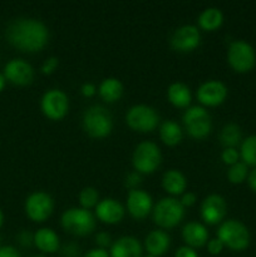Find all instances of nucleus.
Masks as SVG:
<instances>
[{"label":"nucleus","mask_w":256,"mask_h":257,"mask_svg":"<svg viewBox=\"0 0 256 257\" xmlns=\"http://www.w3.org/2000/svg\"><path fill=\"white\" fill-rule=\"evenodd\" d=\"M60 223L63 230L73 236H87L95 230L94 215L82 207H72L64 211Z\"/></svg>","instance_id":"nucleus-3"},{"label":"nucleus","mask_w":256,"mask_h":257,"mask_svg":"<svg viewBox=\"0 0 256 257\" xmlns=\"http://www.w3.org/2000/svg\"><path fill=\"white\" fill-rule=\"evenodd\" d=\"M227 212V203L220 195H208L201 203V217L207 225L222 223Z\"/></svg>","instance_id":"nucleus-14"},{"label":"nucleus","mask_w":256,"mask_h":257,"mask_svg":"<svg viewBox=\"0 0 256 257\" xmlns=\"http://www.w3.org/2000/svg\"><path fill=\"white\" fill-rule=\"evenodd\" d=\"M143 247L133 236H122L110 246V257H142Z\"/></svg>","instance_id":"nucleus-18"},{"label":"nucleus","mask_w":256,"mask_h":257,"mask_svg":"<svg viewBox=\"0 0 256 257\" xmlns=\"http://www.w3.org/2000/svg\"><path fill=\"white\" fill-rule=\"evenodd\" d=\"M185 217V207L175 197H165L158 201L152 210L153 222L161 228H173Z\"/></svg>","instance_id":"nucleus-4"},{"label":"nucleus","mask_w":256,"mask_h":257,"mask_svg":"<svg viewBox=\"0 0 256 257\" xmlns=\"http://www.w3.org/2000/svg\"><path fill=\"white\" fill-rule=\"evenodd\" d=\"M95 245L98 248H103V250H107V247L112 246V237L108 232H98L95 235Z\"/></svg>","instance_id":"nucleus-33"},{"label":"nucleus","mask_w":256,"mask_h":257,"mask_svg":"<svg viewBox=\"0 0 256 257\" xmlns=\"http://www.w3.org/2000/svg\"><path fill=\"white\" fill-rule=\"evenodd\" d=\"M241 140H242V133L237 124L230 123L221 130L220 141L225 148H236V146L241 143Z\"/></svg>","instance_id":"nucleus-27"},{"label":"nucleus","mask_w":256,"mask_h":257,"mask_svg":"<svg viewBox=\"0 0 256 257\" xmlns=\"http://www.w3.org/2000/svg\"><path fill=\"white\" fill-rule=\"evenodd\" d=\"M63 257H79L80 251L75 243H68L62 250Z\"/></svg>","instance_id":"nucleus-37"},{"label":"nucleus","mask_w":256,"mask_h":257,"mask_svg":"<svg viewBox=\"0 0 256 257\" xmlns=\"http://www.w3.org/2000/svg\"><path fill=\"white\" fill-rule=\"evenodd\" d=\"M5 83H7V79H5L4 74H0V92H2V90L4 89Z\"/></svg>","instance_id":"nucleus-44"},{"label":"nucleus","mask_w":256,"mask_h":257,"mask_svg":"<svg viewBox=\"0 0 256 257\" xmlns=\"http://www.w3.org/2000/svg\"><path fill=\"white\" fill-rule=\"evenodd\" d=\"M83 130L89 137L105 138L113 130V118L102 105H92L83 114Z\"/></svg>","instance_id":"nucleus-2"},{"label":"nucleus","mask_w":256,"mask_h":257,"mask_svg":"<svg viewBox=\"0 0 256 257\" xmlns=\"http://www.w3.org/2000/svg\"><path fill=\"white\" fill-rule=\"evenodd\" d=\"M175 257H198L195 248H191L188 246H181L176 250Z\"/></svg>","instance_id":"nucleus-38"},{"label":"nucleus","mask_w":256,"mask_h":257,"mask_svg":"<svg viewBox=\"0 0 256 257\" xmlns=\"http://www.w3.org/2000/svg\"><path fill=\"white\" fill-rule=\"evenodd\" d=\"M100 98L107 103H114L120 99L123 94V84L118 78L109 77L102 80L98 87Z\"/></svg>","instance_id":"nucleus-24"},{"label":"nucleus","mask_w":256,"mask_h":257,"mask_svg":"<svg viewBox=\"0 0 256 257\" xmlns=\"http://www.w3.org/2000/svg\"><path fill=\"white\" fill-rule=\"evenodd\" d=\"M42 112L48 119L60 120L67 115L69 110L68 95L60 89H49L43 94L40 100Z\"/></svg>","instance_id":"nucleus-11"},{"label":"nucleus","mask_w":256,"mask_h":257,"mask_svg":"<svg viewBox=\"0 0 256 257\" xmlns=\"http://www.w3.org/2000/svg\"><path fill=\"white\" fill-rule=\"evenodd\" d=\"M196 98L206 107H217L227 98V88L220 80H207L198 87Z\"/></svg>","instance_id":"nucleus-13"},{"label":"nucleus","mask_w":256,"mask_h":257,"mask_svg":"<svg viewBox=\"0 0 256 257\" xmlns=\"http://www.w3.org/2000/svg\"><path fill=\"white\" fill-rule=\"evenodd\" d=\"M162 187L168 195L181 196L187 188V180L181 171L168 170L162 177Z\"/></svg>","instance_id":"nucleus-22"},{"label":"nucleus","mask_w":256,"mask_h":257,"mask_svg":"<svg viewBox=\"0 0 256 257\" xmlns=\"http://www.w3.org/2000/svg\"><path fill=\"white\" fill-rule=\"evenodd\" d=\"M3 223H4V215H3V211L0 210V228H2Z\"/></svg>","instance_id":"nucleus-45"},{"label":"nucleus","mask_w":256,"mask_h":257,"mask_svg":"<svg viewBox=\"0 0 256 257\" xmlns=\"http://www.w3.org/2000/svg\"><path fill=\"white\" fill-rule=\"evenodd\" d=\"M196 201H197V197H196V195L193 192H185L182 195V197H181L180 202L181 205L183 206V207H191V206H193L196 203Z\"/></svg>","instance_id":"nucleus-39"},{"label":"nucleus","mask_w":256,"mask_h":257,"mask_svg":"<svg viewBox=\"0 0 256 257\" xmlns=\"http://www.w3.org/2000/svg\"><path fill=\"white\" fill-rule=\"evenodd\" d=\"M198 27L205 32H215L222 25L223 14L218 8H207L197 19Z\"/></svg>","instance_id":"nucleus-26"},{"label":"nucleus","mask_w":256,"mask_h":257,"mask_svg":"<svg viewBox=\"0 0 256 257\" xmlns=\"http://www.w3.org/2000/svg\"><path fill=\"white\" fill-rule=\"evenodd\" d=\"M34 245L43 253H54L60 247L59 236L52 228L42 227L34 232Z\"/></svg>","instance_id":"nucleus-21"},{"label":"nucleus","mask_w":256,"mask_h":257,"mask_svg":"<svg viewBox=\"0 0 256 257\" xmlns=\"http://www.w3.org/2000/svg\"><path fill=\"white\" fill-rule=\"evenodd\" d=\"M160 138L168 147L180 145L183 138L182 128L175 120H165L160 127Z\"/></svg>","instance_id":"nucleus-25"},{"label":"nucleus","mask_w":256,"mask_h":257,"mask_svg":"<svg viewBox=\"0 0 256 257\" xmlns=\"http://www.w3.org/2000/svg\"><path fill=\"white\" fill-rule=\"evenodd\" d=\"M238 158H240V153L237 152L236 148H225L221 155V160L225 165L227 166H233L238 162Z\"/></svg>","instance_id":"nucleus-31"},{"label":"nucleus","mask_w":256,"mask_h":257,"mask_svg":"<svg viewBox=\"0 0 256 257\" xmlns=\"http://www.w3.org/2000/svg\"><path fill=\"white\" fill-rule=\"evenodd\" d=\"M182 238L188 247L200 248L208 242V231L205 225L192 221L183 226Z\"/></svg>","instance_id":"nucleus-19"},{"label":"nucleus","mask_w":256,"mask_h":257,"mask_svg":"<svg viewBox=\"0 0 256 257\" xmlns=\"http://www.w3.org/2000/svg\"><path fill=\"white\" fill-rule=\"evenodd\" d=\"M80 93H82L83 97L92 98L93 95L97 93V87H95L93 83H84V84L80 87Z\"/></svg>","instance_id":"nucleus-40"},{"label":"nucleus","mask_w":256,"mask_h":257,"mask_svg":"<svg viewBox=\"0 0 256 257\" xmlns=\"http://www.w3.org/2000/svg\"><path fill=\"white\" fill-rule=\"evenodd\" d=\"M223 247H225V246H223V243L221 242L217 237L211 238V240H208V242L206 243V248H207L208 253L212 256L220 255V253L222 252Z\"/></svg>","instance_id":"nucleus-35"},{"label":"nucleus","mask_w":256,"mask_h":257,"mask_svg":"<svg viewBox=\"0 0 256 257\" xmlns=\"http://www.w3.org/2000/svg\"><path fill=\"white\" fill-rule=\"evenodd\" d=\"M0 257H22V255L13 246H0Z\"/></svg>","instance_id":"nucleus-41"},{"label":"nucleus","mask_w":256,"mask_h":257,"mask_svg":"<svg viewBox=\"0 0 256 257\" xmlns=\"http://www.w3.org/2000/svg\"><path fill=\"white\" fill-rule=\"evenodd\" d=\"M18 242L24 247H29L32 243H34V233H30L29 231H22L18 235Z\"/></svg>","instance_id":"nucleus-36"},{"label":"nucleus","mask_w":256,"mask_h":257,"mask_svg":"<svg viewBox=\"0 0 256 257\" xmlns=\"http://www.w3.org/2000/svg\"><path fill=\"white\" fill-rule=\"evenodd\" d=\"M128 213L136 220H145L153 210V201L150 193L146 191L132 190L128 192L127 200H125Z\"/></svg>","instance_id":"nucleus-16"},{"label":"nucleus","mask_w":256,"mask_h":257,"mask_svg":"<svg viewBox=\"0 0 256 257\" xmlns=\"http://www.w3.org/2000/svg\"><path fill=\"white\" fill-rule=\"evenodd\" d=\"M168 102L176 108H188L192 102L191 89L181 82H175L167 89Z\"/></svg>","instance_id":"nucleus-23"},{"label":"nucleus","mask_w":256,"mask_h":257,"mask_svg":"<svg viewBox=\"0 0 256 257\" xmlns=\"http://www.w3.org/2000/svg\"><path fill=\"white\" fill-rule=\"evenodd\" d=\"M217 238L232 251H243L250 245V232L238 220H227L220 223Z\"/></svg>","instance_id":"nucleus-5"},{"label":"nucleus","mask_w":256,"mask_h":257,"mask_svg":"<svg viewBox=\"0 0 256 257\" xmlns=\"http://www.w3.org/2000/svg\"><path fill=\"white\" fill-rule=\"evenodd\" d=\"M171 246V237L163 230H153L146 236L145 248L148 255L161 257L165 255Z\"/></svg>","instance_id":"nucleus-20"},{"label":"nucleus","mask_w":256,"mask_h":257,"mask_svg":"<svg viewBox=\"0 0 256 257\" xmlns=\"http://www.w3.org/2000/svg\"><path fill=\"white\" fill-rule=\"evenodd\" d=\"M4 77L12 84L24 87L34 80V69L28 62L15 58L5 64Z\"/></svg>","instance_id":"nucleus-15"},{"label":"nucleus","mask_w":256,"mask_h":257,"mask_svg":"<svg viewBox=\"0 0 256 257\" xmlns=\"http://www.w3.org/2000/svg\"><path fill=\"white\" fill-rule=\"evenodd\" d=\"M124 207L114 198H103L95 206V217L105 225H117L124 217Z\"/></svg>","instance_id":"nucleus-17"},{"label":"nucleus","mask_w":256,"mask_h":257,"mask_svg":"<svg viewBox=\"0 0 256 257\" xmlns=\"http://www.w3.org/2000/svg\"><path fill=\"white\" fill-rule=\"evenodd\" d=\"M183 125L188 136L195 140H203L212 131V119L207 110L201 105H193L183 113Z\"/></svg>","instance_id":"nucleus-7"},{"label":"nucleus","mask_w":256,"mask_h":257,"mask_svg":"<svg viewBox=\"0 0 256 257\" xmlns=\"http://www.w3.org/2000/svg\"><path fill=\"white\" fill-rule=\"evenodd\" d=\"M84 257H110L109 252L107 250H103V248H92L88 252H85Z\"/></svg>","instance_id":"nucleus-42"},{"label":"nucleus","mask_w":256,"mask_h":257,"mask_svg":"<svg viewBox=\"0 0 256 257\" xmlns=\"http://www.w3.org/2000/svg\"><path fill=\"white\" fill-rule=\"evenodd\" d=\"M248 166L243 162H237L231 166L227 171V180L233 185H240L243 181L247 180Z\"/></svg>","instance_id":"nucleus-30"},{"label":"nucleus","mask_w":256,"mask_h":257,"mask_svg":"<svg viewBox=\"0 0 256 257\" xmlns=\"http://www.w3.org/2000/svg\"><path fill=\"white\" fill-rule=\"evenodd\" d=\"M25 213L34 222H44L54 211V201L52 196L43 191H37L25 200Z\"/></svg>","instance_id":"nucleus-10"},{"label":"nucleus","mask_w":256,"mask_h":257,"mask_svg":"<svg viewBox=\"0 0 256 257\" xmlns=\"http://www.w3.org/2000/svg\"><path fill=\"white\" fill-rule=\"evenodd\" d=\"M34 257H45V256H42V255H39V256H34Z\"/></svg>","instance_id":"nucleus-47"},{"label":"nucleus","mask_w":256,"mask_h":257,"mask_svg":"<svg viewBox=\"0 0 256 257\" xmlns=\"http://www.w3.org/2000/svg\"><path fill=\"white\" fill-rule=\"evenodd\" d=\"M59 65V59L57 57H49L44 60L42 65V73L45 75H50L55 72Z\"/></svg>","instance_id":"nucleus-32"},{"label":"nucleus","mask_w":256,"mask_h":257,"mask_svg":"<svg viewBox=\"0 0 256 257\" xmlns=\"http://www.w3.org/2000/svg\"><path fill=\"white\" fill-rule=\"evenodd\" d=\"M201 43V33L196 25H182L171 37V47L180 53H190Z\"/></svg>","instance_id":"nucleus-12"},{"label":"nucleus","mask_w":256,"mask_h":257,"mask_svg":"<svg viewBox=\"0 0 256 257\" xmlns=\"http://www.w3.org/2000/svg\"><path fill=\"white\" fill-rule=\"evenodd\" d=\"M145 257H155V256H151V255H147V256H145Z\"/></svg>","instance_id":"nucleus-46"},{"label":"nucleus","mask_w":256,"mask_h":257,"mask_svg":"<svg viewBox=\"0 0 256 257\" xmlns=\"http://www.w3.org/2000/svg\"><path fill=\"white\" fill-rule=\"evenodd\" d=\"M8 42L25 53L40 52L49 40V30L44 23L33 18H19L5 32Z\"/></svg>","instance_id":"nucleus-1"},{"label":"nucleus","mask_w":256,"mask_h":257,"mask_svg":"<svg viewBox=\"0 0 256 257\" xmlns=\"http://www.w3.org/2000/svg\"><path fill=\"white\" fill-rule=\"evenodd\" d=\"M162 162L160 147L151 141H145L136 146L132 156L133 168L141 175H151L156 172Z\"/></svg>","instance_id":"nucleus-6"},{"label":"nucleus","mask_w":256,"mask_h":257,"mask_svg":"<svg viewBox=\"0 0 256 257\" xmlns=\"http://www.w3.org/2000/svg\"><path fill=\"white\" fill-rule=\"evenodd\" d=\"M240 157L247 166L256 167V136L245 138L241 143Z\"/></svg>","instance_id":"nucleus-28"},{"label":"nucleus","mask_w":256,"mask_h":257,"mask_svg":"<svg viewBox=\"0 0 256 257\" xmlns=\"http://www.w3.org/2000/svg\"><path fill=\"white\" fill-rule=\"evenodd\" d=\"M78 200H79L80 207L84 208V210H90V208L94 207L99 202V192L97 191V188L94 187H84L79 192L78 196Z\"/></svg>","instance_id":"nucleus-29"},{"label":"nucleus","mask_w":256,"mask_h":257,"mask_svg":"<svg viewBox=\"0 0 256 257\" xmlns=\"http://www.w3.org/2000/svg\"><path fill=\"white\" fill-rule=\"evenodd\" d=\"M227 62L235 72L247 73L255 67L256 53L248 43L236 40L227 49Z\"/></svg>","instance_id":"nucleus-9"},{"label":"nucleus","mask_w":256,"mask_h":257,"mask_svg":"<svg viewBox=\"0 0 256 257\" xmlns=\"http://www.w3.org/2000/svg\"><path fill=\"white\" fill-rule=\"evenodd\" d=\"M142 182V175L138 172H136V171H133V172H130L127 175V177H125V187L130 188L131 191L132 190H137L138 185Z\"/></svg>","instance_id":"nucleus-34"},{"label":"nucleus","mask_w":256,"mask_h":257,"mask_svg":"<svg viewBox=\"0 0 256 257\" xmlns=\"http://www.w3.org/2000/svg\"><path fill=\"white\" fill-rule=\"evenodd\" d=\"M125 123L136 132L150 133L158 127L160 115L155 108L150 105L136 104L125 113Z\"/></svg>","instance_id":"nucleus-8"},{"label":"nucleus","mask_w":256,"mask_h":257,"mask_svg":"<svg viewBox=\"0 0 256 257\" xmlns=\"http://www.w3.org/2000/svg\"><path fill=\"white\" fill-rule=\"evenodd\" d=\"M247 182H248V186H250L251 190H252L253 192H256V168L248 173Z\"/></svg>","instance_id":"nucleus-43"}]
</instances>
